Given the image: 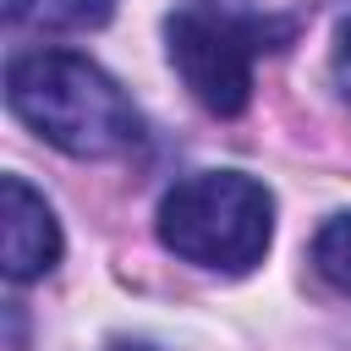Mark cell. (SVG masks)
Wrapping results in <instances>:
<instances>
[{"instance_id": "1", "label": "cell", "mask_w": 351, "mask_h": 351, "mask_svg": "<svg viewBox=\"0 0 351 351\" xmlns=\"http://www.w3.org/2000/svg\"><path fill=\"white\" fill-rule=\"evenodd\" d=\"M11 115L71 159H115L143 137L137 104L121 82L77 49H27L5 66Z\"/></svg>"}, {"instance_id": "2", "label": "cell", "mask_w": 351, "mask_h": 351, "mask_svg": "<svg viewBox=\"0 0 351 351\" xmlns=\"http://www.w3.org/2000/svg\"><path fill=\"white\" fill-rule=\"evenodd\" d=\"M296 33L291 16L252 11L241 0H181L165 16V49L186 93L208 115H241L252 99V66L269 49H285Z\"/></svg>"}, {"instance_id": "3", "label": "cell", "mask_w": 351, "mask_h": 351, "mask_svg": "<svg viewBox=\"0 0 351 351\" xmlns=\"http://www.w3.org/2000/svg\"><path fill=\"white\" fill-rule=\"evenodd\" d=\"M154 225L176 258L214 274H247L274 241V197L241 170H197L159 197Z\"/></svg>"}, {"instance_id": "4", "label": "cell", "mask_w": 351, "mask_h": 351, "mask_svg": "<svg viewBox=\"0 0 351 351\" xmlns=\"http://www.w3.org/2000/svg\"><path fill=\"white\" fill-rule=\"evenodd\" d=\"M60 263V225L44 192L22 176H0V269L11 285H33Z\"/></svg>"}, {"instance_id": "5", "label": "cell", "mask_w": 351, "mask_h": 351, "mask_svg": "<svg viewBox=\"0 0 351 351\" xmlns=\"http://www.w3.org/2000/svg\"><path fill=\"white\" fill-rule=\"evenodd\" d=\"M115 0H5V22L33 33H88L104 27Z\"/></svg>"}, {"instance_id": "6", "label": "cell", "mask_w": 351, "mask_h": 351, "mask_svg": "<svg viewBox=\"0 0 351 351\" xmlns=\"http://www.w3.org/2000/svg\"><path fill=\"white\" fill-rule=\"evenodd\" d=\"M313 263H318V274H324L335 291L351 296V214L324 219V230L313 236Z\"/></svg>"}, {"instance_id": "7", "label": "cell", "mask_w": 351, "mask_h": 351, "mask_svg": "<svg viewBox=\"0 0 351 351\" xmlns=\"http://www.w3.org/2000/svg\"><path fill=\"white\" fill-rule=\"evenodd\" d=\"M329 71H335V88H340V99L351 104V11L340 16V27H335V49H329Z\"/></svg>"}, {"instance_id": "8", "label": "cell", "mask_w": 351, "mask_h": 351, "mask_svg": "<svg viewBox=\"0 0 351 351\" xmlns=\"http://www.w3.org/2000/svg\"><path fill=\"white\" fill-rule=\"evenodd\" d=\"M110 351H159V346H148V340H110Z\"/></svg>"}]
</instances>
